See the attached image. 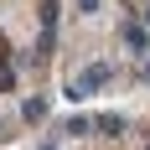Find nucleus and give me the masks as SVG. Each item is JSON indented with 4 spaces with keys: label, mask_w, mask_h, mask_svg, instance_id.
<instances>
[{
    "label": "nucleus",
    "mask_w": 150,
    "mask_h": 150,
    "mask_svg": "<svg viewBox=\"0 0 150 150\" xmlns=\"http://www.w3.org/2000/svg\"><path fill=\"white\" fill-rule=\"evenodd\" d=\"M109 78H114V67H109V62H88V67H78L73 78H67V98H93V93L98 88H109Z\"/></svg>",
    "instance_id": "1"
},
{
    "label": "nucleus",
    "mask_w": 150,
    "mask_h": 150,
    "mask_svg": "<svg viewBox=\"0 0 150 150\" xmlns=\"http://www.w3.org/2000/svg\"><path fill=\"white\" fill-rule=\"evenodd\" d=\"M119 36H124V47H129V52H145V47H150V31L140 26V21H124Z\"/></svg>",
    "instance_id": "2"
},
{
    "label": "nucleus",
    "mask_w": 150,
    "mask_h": 150,
    "mask_svg": "<svg viewBox=\"0 0 150 150\" xmlns=\"http://www.w3.org/2000/svg\"><path fill=\"white\" fill-rule=\"evenodd\" d=\"M47 109H52V98H47V93H31L26 104H21V114H26V124H42Z\"/></svg>",
    "instance_id": "3"
},
{
    "label": "nucleus",
    "mask_w": 150,
    "mask_h": 150,
    "mask_svg": "<svg viewBox=\"0 0 150 150\" xmlns=\"http://www.w3.org/2000/svg\"><path fill=\"white\" fill-rule=\"evenodd\" d=\"M93 129H104L109 140H119L124 129H129V124H124V114H98V119H93Z\"/></svg>",
    "instance_id": "4"
},
{
    "label": "nucleus",
    "mask_w": 150,
    "mask_h": 150,
    "mask_svg": "<svg viewBox=\"0 0 150 150\" xmlns=\"http://www.w3.org/2000/svg\"><path fill=\"white\" fill-rule=\"evenodd\" d=\"M88 129H93V119H88V114H73V119L62 124V135H88Z\"/></svg>",
    "instance_id": "5"
},
{
    "label": "nucleus",
    "mask_w": 150,
    "mask_h": 150,
    "mask_svg": "<svg viewBox=\"0 0 150 150\" xmlns=\"http://www.w3.org/2000/svg\"><path fill=\"white\" fill-rule=\"evenodd\" d=\"M11 88H16V62L0 57V93H11Z\"/></svg>",
    "instance_id": "6"
},
{
    "label": "nucleus",
    "mask_w": 150,
    "mask_h": 150,
    "mask_svg": "<svg viewBox=\"0 0 150 150\" xmlns=\"http://www.w3.org/2000/svg\"><path fill=\"white\" fill-rule=\"evenodd\" d=\"M73 5H78V16H93L98 5H104V0H73Z\"/></svg>",
    "instance_id": "7"
},
{
    "label": "nucleus",
    "mask_w": 150,
    "mask_h": 150,
    "mask_svg": "<svg viewBox=\"0 0 150 150\" xmlns=\"http://www.w3.org/2000/svg\"><path fill=\"white\" fill-rule=\"evenodd\" d=\"M36 150H57V140H42V145H36Z\"/></svg>",
    "instance_id": "8"
},
{
    "label": "nucleus",
    "mask_w": 150,
    "mask_h": 150,
    "mask_svg": "<svg viewBox=\"0 0 150 150\" xmlns=\"http://www.w3.org/2000/svg\"><path fill=\"white\" fill-rule=\"evenodd\" d=\"M0 140H5V119H0Z\"/></svg>",
    "instance_id": "9"
},
{
    "label": "nucleus",
    "mask_w": 150,
    "mask_h": 150,
    "mask_svg": "<svg viewBox=\"0 0 150 150\" xmlns=\"http://www.w3.org/2000/svg\"><path fill=\"white\" fill-rule=\"evenodd\" d=\"M145 21H150V5H145Z\"/></svg>",
    "instance_id": "10"
}]
</instances>
